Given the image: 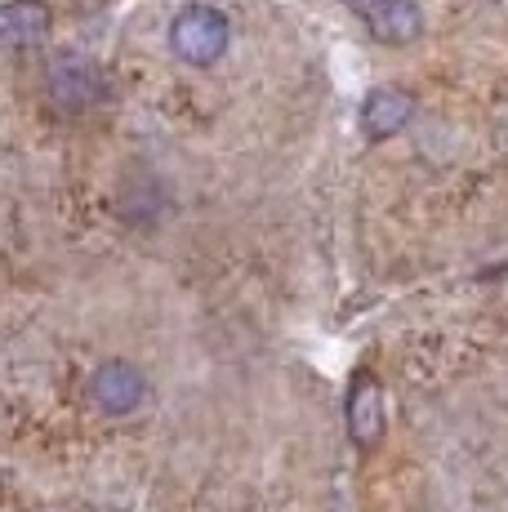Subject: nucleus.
I'll return each mask as SVG.
<instances>
[{"label": "nucleus", "mask_w": 508, "mask_h": 512, "mask_svg": "<svg viewBox=\"0 0 508 512\" xmlns=\"http://www.w3.org/2000/svg\"><path fill=\"white\" fill-rule=\"evenodd\" d=\"M344 419H348V437L357 450H375L384 441V388L370 370H357L348 383V401H344Z\"/></svg>", "instance_id": "obj_5"}, {"label": "nucleus", "mask_w": 508, "mask_h": 512, "mask_svg": "<svg viewBox=\"0 0 508 512\" xmlns=\"http://www.w3.org/2000/svg\"><path fill=\"white\" fill-rule=\"evenodd\" d=\"M228 45H232V23H228L223 9L188 5V9L174 14V23H170L174 58H183V63H192V67H210L228 54Z\"/></svg>", "instance_id": "obj_1"}, {"label": "nucleus", "mask_w": 508, "mask_h": 512, "mask_svg": "<svg viewBox=\"0 0 508 512\" xmlns=\"http://www.w3.org/2000/svg\"><path fill=\"white\" fill-rule=\"evenodd\" d=\"M348 9L384 45H410L424 36V9L415 0H348Z\"/></svg>", "instance_id": "obj_4"}, {"label": "nucleus", "mask_w": 508, "mask_h": 512, "mask_svg": "<svg viewBox=\"0 0 508 512\" xmlns=\"http://www.w3.org/2000/svg\"><path fill=\"white\" fill-rule=\"evenodd\" d=\"M90 397L103 415L125 419L148 401V379H143V370L134 366V361H121V357L103 361V366L90 374Z\"/></svg>", "instance_id": "obj_3"}, {"label": "nucleus", "mask_w": 508, "mask_h": 512, "mask_svg": "<svg viewBox=\"0 0 508 512\" xmlns=\"http://www.w3.org/2000/svg\"><path fill=\"white\" fill-rule=\"evenodd\" d=\"M50 27H54V9L45 0H9V5H0V45L5 49H27L45 41Z\"/></svg>", "instance_id": "obj_6"}, {"label": "nucleus", "mask_w": 508, "mask_h": 512, "mask_svg": "<svg viewBox=\"0 0 508 512\" xmlns=\"http://www.w3.org/2000/svg\"><path fill=\"white\" fill-rule=\"evenodd\" d=\"M50 94L63 112H85V107L103 103L107 94L103 67L81 49H58L50 63Z\"/></svg>", "instance_id": "obj_2"}, {"label": "nucleus", "mask_w": 508, "mask_h": 512, "mask_svg": "<svg viewBox=\"0 0 508 512\" xmlns=\"http://www.w3.org/2000/svg\"><path fill=\"white\" fill-rule=\"evenodd\" d=\"M415 116V98L402 94V90H375L361 103V130L370 139H393L397 130Z\"/></svg>", "instance_id": "obj_7"}]
</instances>
